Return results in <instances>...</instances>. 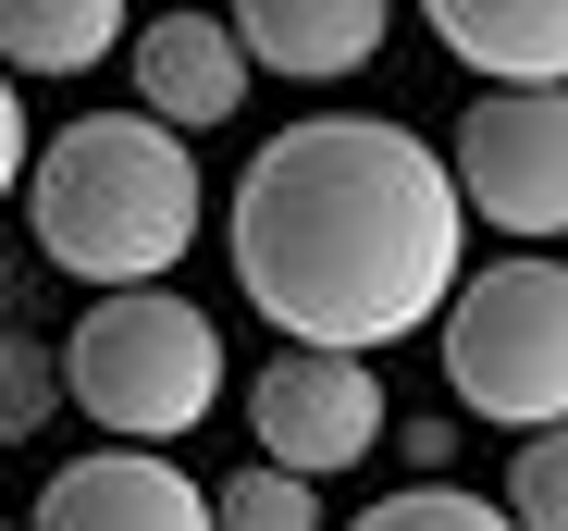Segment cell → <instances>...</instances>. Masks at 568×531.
Masks as SVG:
<instances>
[{
  "label": "cell",
  "mask_w": 568,
  "mask_h": 531,
  "mask_svg": "<svg viewBox=\"0 0 568 531\" xmlns=\"http://www.w3.org/2000/svg\"><path fill=\"white\" fill-rule=\"evenodd\" d=\"M235 285L284 346L371 359L457 309L469 198L420 124H371V112L272 124L260 161L235 173Z\"/></svg>",
  "instance_id": "6da1fadb"
},
{
  "label": "cell",
  "mask_w": 568,
  "mask_h": 531,
  "mask_svg": "<svg viewBox=\"0 0 568 531\" xmlns=\"http://www.w3.org/2000/svg\"><path fill=\"white\" fill-rule=\"evenodd\" d=\"M38 259L100 297H149L185 247H199V149L149 112H87L38 149L26 173Z\"/></svg>",
  "instance_id": "7a4b0ae2"
},
{
  "label": "cell",
  "mask_w": 568,
  "mask_h": 531,
  "mask_svg": "<svg viewBox=\"0 0 568 531\" xmlns=\"http://www.w3.org/2000/svg\"><path fill=\"white\" fill-rule=\"evenodd\" d=\"M62 396L100 420L112 446L161 458L173 432L211 420V396H223V334H211V309H185L173 285L100 297V309L74 321V346H62Z\"/></svg>",
  "instance_id": "3957f363"
},
{
  "label": "cell",
  "mask_w": 568,
  "mask_h": 531,
  "mask_svg": "<svg viewBox=\"0 0 568 531\" xmlns=\"http://www.w3.org/2000/svg\"><path fill=\"white\" fill-rule=\"evenodd\" d=\"M445 384H457V408L507 420L519 446L531 432H568V259L507 247V259H483V273L457 285Z\"/></svg>",
  "instance_id": "277c9868"
},
{
  "label": "cell",
  "mask_w": 568,
  "mask_h": 531,
  "mask_svg": "<svg viewBox=\"0 0 568 531\" xmlns=\"http://www.w3.org/2000/svg\"><path fill=\"white\" fill-rule=\"evenodd\" d=\"M445 173H457L469 223H495V235L556 259V235H568V86H483L457 112Z\"/></svg>",
  "instance_id": "5b68a950"
},
{
  "label": "cell",
  "mask_w": 568,
  "mask_h": 531,
  "mask_svg": "<svg viewBox=\"0 0 568 531\" xmlns=\"http://www.w3.org/2000/svg\"><path fill=\"white\" fill-rule=\"evenodd\" d=\"M247 432H260V470H297L334 482L384 446V384L371 359H322V346H272L247 371Z\"/></svg>",
  "instance_id": "8992f818"
},
{
  "label": "cell",
  "mask_w": 568,
  "mask_h": 531,
  "mask_svg": "<svg viewBox=\"0 0 568 531\" xmlns=\"http://www.w3.org/2000/svg\"><path fill=\"white\" fill-rule=\"evenodd\" d=\"M38 531H211V494L185 482L173 458L100 446V458L50 470V494H38Z\"/></svg>",
  "instance_id": "52a82bcc"
},
{
  "label": "cell",
  "mask_w": 568,
  "mask_h": 531,
  "mask_svg": "<svg viewBox=\"0 0 568 531\" xmlns=\"http://www.w3.org/2000/svg\"><path fill=\"white\" fill-rule=\"evenodd\" d=\"M136 100H149V124H235V100H247V38L223 25V13H161V25H136Z\"/></svg>",
  "instance_id": "ba28073f"
},
{
  "label": "cell",
  "mask_w": 568,
  "mask_h": 531,
  "mask_svg": "<svg viewBox=\"0 0 568 531\" xmlns=\"http://www.w3.org/2000/svg\"><path fill=\"white\" fill-rule=\"evenodd\" d=\"M384 25H396L384 0H247V13H235V38H247V74H297V86L384 62Z\"/></svg>",
  "instance_id": "9c48e42d"
},
{
  "label": "cell",
  "mask_w": 568,
  "mask_h": 531,
  "mask_svg": "<svg viewBox=\"0 0 568 531\" xmlns=\"http://www.w3.org/2000/svg\"><path fill=\"white\" fill-rule=\"evenodd\" d=\"M433 38L495 86H568V0H433Z\"/></svg>",
  "instance_id": "30bf717a"
},
{
  "label": "cell",
  "mask_w": 568,
  "mask_h": 531,
  "mask_svg": "<svg viewBox=\"0 0 568 531\" xmlns=\"http://www.w3.org/2000/svg\"><path fill=\"white\" fill-rule=\"evenodd\" d=\"M124 50L112 0H0V74H87Z\"/></svg>",
  "instance_id": "8fae6325"
},
{
  "label": "cell",
  "mask_w": 568,
  "mask_h": 531,
  "mask_svg": "<svg viewBox=\"0 0 568 531\" xmlns=\"http://www.w3.org/2000/svg\"><path fill=\"white\" fill-rule=\"evenodd\" d=\"M211 531H322V494L297 470H235L211 494Z\"/></svg>",
  "instance_id": "7c38bea8"
},
{
  "label": "cell",
  "mask_w": 568,
  "mask_h": 531,
  "mask_svg": "<svg viewBox=\"0 0 568 531\" xmlns=\"http://www.w3.org/2000/svg\"><path fill=\"white\" fill-rule=\"evenodd\" d=\"M346 531H519L495 494H457V482H408V494H384L371 519H346Z\"/></svg>",
  "instance_id": "4fadbf2b"
},
{
  "label": "cell",
  "mask_w": 568,
  "mask_h": 531,
  "mask_svg": "<svg viewBox=\"0 0 568 531\" xmlns=\"http://www.w3.org/2000/svg\"><path fill=\"white\" fill-rule=\"evenodd\" d=\"M507 519L519 531H568V432H531L507 458Z\"/></svg>",
  "instance_id": "5bb4252c"
},
{
  "label": "cell",
  "mask_w": 568,
  "mask_h": 531,
  "mask_svg": "<svg viewBox=\"0 0 568 531\" xmlns=\"http://www.w3.org/2000/svg\"><path fill=\"white\" fill-rule=\"evenodd\" d=\"M50 396H62V359H38V346L0 321V432H38V420H50Z\"/></svg>",
  "instance_id": "9a60e30c"
},
{
  "label": "cell",
  "mask_w": 568,
  "mask_h": 531,
  "mask_svg": "<svg viewBox=\"0 0 568 531\" xmlns=\"http://www.w3.org/2000/svg\"><path fill=\"white\" fill-rule=\"evenodd\" d=\"M26 186V112H13V74H0V198Z\"/></svg>",
  "instance_id": "2e32d148"
},
{
  "label": "cell",
  "mask_w": 568,
  "mask_h": 531,
  "mask_svg": "<svg viewBox=\"0 0 568 531\" xmlns=\"http://www.w3.org/2000/svg\"><path fill=\"white\" fill-rule=\"evenodd\" d=\"M0 531H13V519H0Z\"/></svg>",
  "instance_id": "e0dca14e"
}]
</instances>
